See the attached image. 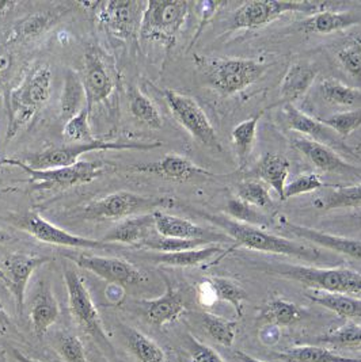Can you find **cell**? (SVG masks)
<instances>
[{
    "mask_svg": "<svg viewBox=\"0 0 361 362\" xmlns=\"http://www.w3.org/2000/svg\"><path fill=\"white\" fill-rule=\"evenodd\" d=\"M312 303L319 304L331 313H337L346 319H361V298L341 295V293H326L315 292L309 295Z\"/></svg>",
    "mask_w": 361,
    "mask_h": 362,
    "instance_id": "obj_33",
    "label": "cell"
},
{
    "mask_svg": "<svg viewBox=\"0 0 361 362\" xmlns=\"http://www.w3.org/2000/svg\"><path fill=\"white\" fill-rule=\"evenodd\" d=\"M0 281H3L4 284H6V276H4V273H3V270H0Z\"/></svg>",
    "mask_w": 361,
    "mask_h": 362,
    "instance_id": "obj_58",
    "label": "cell"
},
{
    "mask_svg": "<svg viewBox=\"0 0 361 362\" xmlns=\"http://www.w3.org/2000/svg\"><path fill=\"white\" fill-rule=\"evenodd\" d=\"M226 211H227L229 217H231L232 220L251 226V227H258V228L265 227L266 228L270 224L269 217L266 214H263L260 209L248 205L239 198H231L226 205Z\"/></svg>",
    "mask_w": 361,
    "mask_h": 362,
    "instance_id": "obj_43",
    "label": "cell"
},
{
    "mask_svg": "<svg viewBox=\"0 0 361 362\" xmlns=\"http://www.w3.org/2000/svg\"><path fill=\"white\" fill-rule=\"evenodd\" d=\"M236 196L248 205L266 212H276V205L263 182L246 180L236 185Z\"/></svg>",
    "mask_w": 361,
    "mask_h": 362,
    "instance_id": "obj_38",
    "label": "cell"
},
{
    "mask_svg": "<svg viewBox=\"0 0 361 362\" xmlns=\"http://www.w3.org/2000/svg\"><path fill=\"white\" fill-rule=\"evenodd\" d=\"M63 17L60 11H40L19 21L13 32L16 41H32L47 33Z\"/></svg>",
    "mask_w": 361,
    "mask_h": 362,
    "instance_id": "obj_32",
    "label": "cell"
},
{
    "mask_svg": "<svg viewBox=\"0 0 361 362\" xmlns=\"http://www.w3.org/2000/svg\"><path fill=\"white\" fill-rule=\"evenodd\" d=\"M195 62L205 82L224 97L243 91L248 86L258 82L270 66L253 59L207 57L198 54L195 56Z\"/></svg>",
    "mask_w": 361,
    "mask_h": 362,
    "instance_id": "obj_2",
    "label": "cell"
},
{
    "mask_svg": "<svg viewBox=\"0 0 361 362\" xmlns=\"http://www.w3.org/2000/svg\"><path fill=\"white\" fill-rule=\"evenodd\" d=\"M201 325L217 344L230 347L236 335V322L227 320L211 313H201Z\"/></svg>",
    "mask_w": 361,
    "mask_h": 362,
    "instance_id": "obj_41",
    "label": "cell"
},
{
    "mask_svg": "<svg viewBox=\"0 0 361 362\" xmlns=\"http://www.w3.org/2000/svg\"><path fill=\"white\" fill-rule=\"evenodd\" d=\"M318 119L322 121L326 127L333 129L338 136L345 139L360 128L361 109L346 110V112L336 113V115H328V117H321Z\"/></svg>",
    "mask_w": 361,
    "mask_h": 362,
    "instance_id": "obj_45",
    "label": "cell"
},
{
    "mask_svg": "<svg viewBox=\"0 0 361 362\" xmlns=\"http://www.w3.org/2000/svg\"><path fill=\"white\" fill-rule=\"evenodd\" d=\"M156 233L154 214H143L125 218L122 223L115 226L103 238V243H124L142 246L147 239Z\"/></svg>",
    "mask_w": 361,
    "mask_h": 362,
    "instance_id": "obj_22",
    "label": "cell"
},
{
    "mask_svg": "<svg viewBox=\"0 0 361 362\" xmlns=\"http://www.w3.org/2000/svg\"><path fill=\"white\" fill-rule=\"evenodd\" d=\"M345 71L361 86V40L353 38L337 53Z\"/></svg>",
    "mask_w": 361,
    "mask_h": 362,
    "instance_id": "obj_48",
    "label": "cell"
},
{
    "mask_svg": "<svg viewBox=\"0 0 361 362\" xmlns=\"http://www.w3.org/2000/svg\"><path fill=\"white\" fill-rule=\"evenodd\" d=\"M98 19L117 38L136 41L140 37L142 21L147 1L112 0L98 3Z\"/></svg>",
    "mask_w": 361,
    "mask_h": 362,
    "instance_id": "obj_12",
    "label": "cell"
},
{
    "mask_svg": "<svg viewBox=\"0 0 361 362\" xmlns=\"http://www.w3.org/2000/svg\"><path fill=\"white\" fill-rule=\"evenodd\" d=\"M223 6H226V1H211V0H207V1H200V3H197L200 22H198L197 30H196V33H195L192 41H190L189 50L196 45L198 38L201 37V34L205 30L208 23L212 21V18L216 16L219 8H222Z\"/></svg>",
    "mask_w": 361,
    "mask_h": 362,
    "instance_id": "obj_50",
    "label": "cell"
},
{
    "mask_svg": "<svg viewBox=\"0 0 361 362\" xmlns=\"http://www.w3.org/2000/svg\"><path fill=\"white\" fill-rule=\"evenodd\" d=\"M152 214L155 220V230L159 236L173 239H205L212 245L232 242L230 236L224 232L205 230L186 218L164 214L161 211H154Z\"/></svg>",
    "mask_w": 361,
    "mask_h": 362,
    "instance_id": "obj_18",
    "label": "cell"
},
{
    "mask_svg": "<svg viewBox=\"0 0 361 362\" xmlns=\"http://www.w3.org/2000/svg\"><path fill=\"white\" fill-rule=\"evenodd\" d=\"M290 162L279 153H266L257 165L254 173L256 177L260 178L263 183L269 185L284 201V190L287 186V180L290 174Z\"/></svg>",
    "mask_w": 361,
    "mask_h": 362,
    "instance_id": "obj_27",
    "label": "cell"
},
{
    "mask_svg": "<svg viewBox=\"0 0 361 362\" xmlns=\"http://www.w3.org/2000/svg\"><path fill=\"white\" fill-rule=\"evenodd\" d=\"M208 281L214 288L217 300L229 303L234 307L235 313L239 317L243 316V303L248 298L246 291L242 286H239V284H236L235 281L230 279L211 277Z\"/></svg>",
    "mask_w": 361,
    "mask_h": 362,
    "instance_id": "obj_42",
    "label": "cell"
},
{
    "mask_svg": "<svg viewBox=\"0 0 361 362\" xmlns=\"http://www.w3.org/2000/svg\"><path fill=\"white\" fill-rule=\"evenodd\" d=\"M74 262L102 280L120 286H136L146 281V276L140 269L120 258L81 254L74 257Z\"/></svg>",
    "mask_w": 361,
    "mask_h": 362,
    "instance_id": "obj_15",
    "label": "cell"
},
{
    "mask_svg": "<svg viewBox=\"0 0 361 362\" xmlns=\"http://www.w3.org/2000/svg\"><path fill=\"white\" fill-rule=\"evenodd\" d=\"M316 344L349 349V350H360L361 349V326L353 322L346 323L343 327L334 329L325 335H319L314 339Z\"/></svg>",
    "mask_w": 361,
    "mask_h": 362,
    "instance_id": "obj_39",
    "label": "cell"
},
{
    "mask_svg": "<svg viewBox=\"0 0 361 362\" xmlns=\"http://www.w3.org/2000/svg\"><path fill=\"white\" fill-rule=\"evenodd\" d=\"M319 93L330 105L341 107H356L361 105V90L336 79H323L319 84Z\"/></svg>",
    "mask_w": 361,
    "mask_h": 362,
    "instance_id": "obj_36",
    "label": "cell"
},
{
    "mask_svg": "<svg viewBox=\"0 0 361 362\" xmlns=\"http://www.w3.org/2000/svg\"><path fill=\"white\" fill-rule=\"evenodd\" d=\"M64 281L68 292V305L74 320L84 329V332L110 347V344L102 329L98 311L83 282L82 277L74 269L66 266Z\"/></svg>",
    "mask_w": 361,
    "mask_h": 362,
    "instance_id": "obj_11",
    "label": "cell"
},
{
    "mask_svg": "<svg viewBox=\"0 0 361 362\" xmlns=\"http://www.w3.org/2000/svg\"><path fill=\"white\" fill-rule=\"evenodd\" d=\"M13 66V59L7 52L0 50V78H3Z\"/></svg>",
    "mask_w": 361,
    "mask_h": 362,
    "instance_id": "obj_53",
    "label": "cell"
},
{
    "mask_svg": "<svg viewBox=\"0 0 361 362\" xmlns=\"http://www.w3.org/2000/svg\"><path fill=\"white\" fill-rule=\"evenodd\" d=\"M294 148L297 149L303 156H306L312 165L318 170L333 174H346V173H359V168L349 165L334 151L323 144L312 141L306 137H296L292 140Z\"/></svg>",
    "mask_w": 361,
    "mask_h": 362,
    "instance_id": "obj_21",
    "label": "cell"
},
{
    "mask_svg": "<svg viewBox=\"0 0 361 362\" xmlns=\"http://www.w3.org/2000/svg\"><path fill=\"white\" fill-rule=\"evenodd\" d=\"M186 349L190 354L192 362H224L212 347L198 342L192 335L186 337Z\"/></svg>",
    "mask_w": 361,
    "mask_h": 362,
    "instance_id": "obj_51",
    "label": "cell"
},
{
    "mask_svg": "<svg viewBox=\"0 0 361 362\" xmlns=\"http://www.w3.org/2000/svg\"><path fill=\"white\" fill-rule=\"evenodd\" d=\"M261 115H263V112L239 122L231 132V141L234 144V148L236 152L238 162L241 167L246 165L247 160L254 148L257 128H258Z\"/></svg>",
    "mask_w": 361,
    "mask_h": 362,
    "instance_id": "obj_34",
    "label": "cell"
},
{
    "mask_svg": "<svg viewBox=\"0 0 361 362\" xmlns=\"http://www.w3.org/2000/svg\"><path fill=\"white\" fill-rule=\"evenodd\" d=\"M13 236L8 233V232H6V230H0V245H6V243H10V242H13Z\"/></svg>",
    "mask_w": 361,
    "mask_h": 362,
    "instance_id": "obj_57",
    "label": "cell"
},
{
    "mask_svg": "<svg viewBox=\"0 0 361 362\" xmlns=\"http://www.w3.org/2000/svg\"><path fill=\"white\" fill-rule=\"evenodd\" d=\"M170 197H144L131 192H115L108 197L96 199L83 208V217L87 220L106 221L130 218L134 214H143L158 206L173 205Z\"/></svg>",
    "mask_w": 361,
    "mask_h": 362,
    "instance_id": "obj_8",
    "label": "cell"
},
{
    "mask_svg": "<svg viewBox=\"0 0 361 362\" xmlns=\"http://www.w3.org/2000/svg\"><path fill=\"white\" fill-rule=\"evenodd\" d=\"M319 69L310 63H295L288 68L280 84L281 102L291 103L303 98L315 82Z\"/></svg>",
    "mask_w": 361,
    "mask_h": 362,
    "instance_id": "obj_24",
    "label": "cell"
},
{
    "mask_svg": "<svg viewBox=\"0 0 361 362\" xmlns=\"http://www.w3.org/2000/svg\"><path fill=\"white\" fill-rule=\"evenodd\" d=\"M86 106L87 97L82 78L75 71L68 69L60 97V115L67 122L68 119L78 115Z\"/></svg>",
    "mask_w": 361,
    "mask_h": 362,
    "instance_id": "obj_29",
    "label": "cell"
},
{
    "mask_svg": "<svg viewBox=\"0 0 361 362\" xmlns=\"http://www.w3.org/2000/svg\"><path fill=\"white\" fill-rule=\"evenodd\" d=\"M131 170L139 174L155 175L170 181L182 182L197 177H214L211 171L195 165L188 158L176 153H168L162 159L152 163L132 165Z\"/></svg>",
    "mask_w": 361,
    "mask_h": 362,
    "instance_id": "obj_17",
    "label": "cell"
},
{
    "mask_svg": "<svg viewBox=\"0 0 361 362\" xmlns=\"http://www.w3.org/2000/svg\"><path fill=\"white\" fill-rule=\"evenodd\" d=\"M279 227L280 230H287L299 239H304V240L315 243L321 247L328 248V250L336 251L338 254H343V255L350 257L353 259L361 261V240L312 230L309 227L295 224L284 217L280 218Z\"/></svg>",
    "mask_w": 361,
    "mask_h": 362,
    "instance_id": "obj_19",
    "label": "cell"
},
{
    "mask_svg": "<svg viewBox=\"0 0 361 362\" xmlns=\"http://www.w3.org/2000/svg\"><path fill=\"white\" fill-rule=\"evenodd\" d=\"M13 356H14V358L17 360V362H40L30 358V357H28V356H25L23 353H21L17 349H13Z\"/></svg>",
    "mask_w": 361,
    "mask_h": 362,
    "instance_id": "obj_56",
    "label": "cell"
},
{
    "mask_svg": "<svg viewBox=\"0 0 361 362\" xmlns=\"http://www.w3.org/2000/svg\"><path fill=\"white\" fill-rule=\"evenodd\" d=\"M11 326L10 317L7 316V313H4L1 304H0V327L3 329H8Z\"/></svg>",
    "mask_w": 361,
    "mask_h": 362,
    "instance_id": "obj_55",
    "label": "cell"
},
{
    "mask_svg": "<svg viewBox=\"0 0 361 362\" xmlns=\"http://www.w3.org/2000/svg\"><path fill=\"white\" fill-rule=\"evenodd\" d=\"M325 187L322 178L318 174H306L296 178L295 181L287 183L284 190V201L290 198L297 197L302 194L312 193L315 190H319Z\"/></svg>",
    "mask_w": 361,
    "mask_h": 362,
    "instance_id": "obj_49",
    "label": "cell"
},
{
    "mask_svg": "<svg viewBox=\"0 0 361 362\" xmlns=\"http://www.w3.org/2000/svg\"><path fill=\"white\" fill-rule=\"evenodd\" d=\"M52 74L48 66H41L34 71L10 94L8 103V127L6 133V141L11 140L18 132L25 128L44 106L50 95Z\"/></svg>",
    "mask_w": 361,
    "mask_h": 362,
    "instance_id": "obj_4",
    "label": "cell"
},
{
    "mask_svg": "<svg viewBox=\"0 0 361 362\" xmlns=\"http://www.w3.org/2000/svg\"><path fill=\"white\" fill-rule=\"evenodd\" d=\"M307 313L295 303L284 298H272L263 307L258 320L269 326H294L306 317Z\"/></svg>",
    "mask_w": 361,
    "mask_h": 362,
    "instance_id": "obj_28",
    "label": "cell"
},
{
    "mask_svg": "<svg viewBox=\"0 0 361 362\" xmlns=\"http://www.w3.org/2000/svg\"><path fill=\"white\" fill-rule=\"evenodd\" d=\"M82 82L87 97V107L90 110L94 105L106 100L113 93L115 84L97 50H88L84 54Z\"/></svg>",
    "mask_w": 361,
    "mask_h": 362,
    "instance_id": "obj_20",
    "label": "cell"
},
{
    "mask_svg": "<svg viewBox=\"0 0 361 362\" xmlns=\"http://www.w3.org/2000/svg\"><path fill=\"white\" fill-rule=\"evenodd\" d=\"M198 295H200V300H201V303L204 305H212L214 301H217V297H216V293H214V288H212L211 282L208 280L204 281L200 285Z\"/></svg>",
    "mask_w": 361,
    "mask_h": 362,
    "instance_id": "obj_52",
    "label": "cell"
},
{
    "mask_svg": "<svg viewBox=\"0 0 361 362\" xmlns=\"http://www.w3.org/2000/svg\"><path fill=\"white\" fill-rule=\"evenodd\" d=\"M314 205L323 211L361 206V183L355 186H330L328 194L315 199Z\"/></svg>",
    "mask_w": 361,
    "mask_h": 362,
    "instance_id": "obj_35",
    "label": "cell"
},
{
    "mask_svg": "<svg viewBox=\"0 0 361 362\" xmlns=\"http://www.w3.org/2000/svg\"><path fill=\"white\" fill-rule=\"evenodd\" d=\"M48 257H38L23 252L10 254L3 259V273L6 276V285L16 298L18 313H23L25 293L29 280L35 269L50 262Z\"/></svg>",
    "mask_w": 361,
    "mask_h": 362,
    "instance_id": "obj_16",
    "label": "cell"
},
{
    "mask_svg": "<svg viewBox=\"0 0 361 362\" xmlns=\"http://www.w3.org/2000/svg\"><path fill=\"white\" fill-rule=\"evenodd\" d=\"M263 270L287 280L296 281L316 292L349 296L361 293V274L352 269H321L302 264H265Z\"/></svg>",
    "mask_w": 361,
    "mask_h": 362,
    "instance_id": "obj_3",
    "label": "cell"
},
{
    "mask_svg": "<svg viewBox=\"0 0 361 362\" xmlns=\"http://www.w3.org/2000/svg\"><path fill=\"white\" fill-rule=\"evenodd\" d=\"M280 362H361V358H350L321 346H296L285 351L273 354Z\"/></svg>",
    "mask_w": 361,
    "mask_h": 362,
    "instance_id": "obj_30",
    "label": "cell"
},
{
    "mask_svg": "<svg viewBox=\"0 0 361 362\" xmlns=\"http://www.w3.org/2000/svg\"><path fill=\"white\" fill-rule=\"evenodd\" d=\"M128 347L137 362H166L164 350L137 329H130Z\"/></svg>",
    "mask_w": 361,
    "mask_h": 362,
    "instance_id": "obj_40",
    "label": "cell"
},
{
    "mask_svg": "<svg viewBox=\"0 0 361 362\" xmlns=\"http://www.w3.org/2000/svg\"><path fill=\"white\" fill-rule=\"evenodd\" d=\"M234 354H235V357L238 358L239 362H263L257 360V358H254V357H251V356H248L247 353L241 351V350H236Z\"/></svg>",
    "mask_w": 361,
    "mask_h": 362,
    "instance_id": "obj_54",
    "label": "cell"
},
{
    "mask_svg": "<svg viewBox=\"0 0 361 362\" xmlns=\"http://www.w3.org/2000/svg\"><path fill=\"white\" fill-rule=\"evenodd\" d=\"M223 248L220 246H204V247L180 251V252H159L151 255L149 259L155 264L176 266V267H192L198 264H205L212 259L217 254H220Z\"/></svg>",
    "mask_w": 361,
    "mask_h": 362,
    "instance_id": "obj_31",
    "label": "cell"
},
{
    "mask_svg": "<svg viewBox=\"0 0 361 362\" xmlns=\"http://www.w3.org/2000/svg\"><path fill=\"white\" fill-rule=\"evenodd\" d=\"M197 214L202 216L205 220L211 221L216 227L222 228L226 235H229L232 242H235L234 248L245 247L254 251L285 255V257H292V258H299V259L311 261V262L319 259L321 257V254L314 248L303 246L297 242L281 238V236L272 235L263 228L251 227L243 223L235 221L229 216L204 214V212H197Z\"/></svg>",
    "mask_w": 361,
    "mask_h": 362,
    "instance_id": "obj_1",
    "label": "cell"
},
{
    "mask_svg": "<svg viewBox=\"0 0 361 362\" xmlns=\"http://www.w3.org/2000/svg\"><path fill=\"white\" fill-rule=\"evenodd\" d=\"M130 110L137 121L147 125L148 128L161 129L164 127L162 115L155 103L137 88H133L130 93Z\"/></svg>",
    "mask_w": 361,
    "mask_h": 362,
    "instance_id": "obj_37",
    "label": "cell"
},
{
    "mask_svg": "<svg viewBox=\"0 0 361 362\" xmlns=\"http://www.w3.org/2000/svg\"><path fill=\"white\" fill-rule=\"evenodd\" d=\"M282 113L285 117L287 125L292 131L306 134V136L310 137V140H312V141H316L319 144L330 147V148L334 149L336 152L337 151L345 152V153L353 156L355 159L361 160L360 155L350 148L345 143L344 139L341 136H338L333 129H330L318 118H312L310 115L303 113L302 110H299L296 107L295 105H291V103H284Z\"/></svg>",
    "mask_w": 361,
    "mask_h": 362,
    "instance_id": "obj_14",
    "label": "cell"
},
{
    "mask_svg": "<svg viewBox=\"0 0 361 362\" xmlns=\"http://www.w3.org/2000/svg\"><path fill=\"white\" fill-rule=\"evenodd\" d=\"M60 315L59 304L52 293L50 285L45 282L40 284L32 304L30 317L33 323L34 332L38 338H42L50 326H53Z\"/></svg>",
    "mask_w": 361,
    "mask_h": 362,
    "instance_id": "obj_26",
    "label": "cell"
},
{
    "mask_svg": "<svg viewBox=\"0 0 361 362\" xmlns=\"http://www.w3.org/2000/svg\"><path fill=\"white\" fill-rule=\"evenodd\" d=\"M1 165H16L29 174L32 183H38L40 189H50V187H71L81 183H88L99 178L103 174L106 165L112 163H105L102 160L97 162H83L79 160L76 165L68 167H59L50 170H34L22 160L18 159H1Z\"/></svg>",
    "mask_w": 361,
    "mask_h": 362,
    "instance_id": "obj_9",
    "label": "cell"
},
{
    "mask_svg": "<svg viewBox=\"0 0 361 362\" xmlns=\"http://www.w3.org/2000/svg\"><path fill=\"white\" fill-rule=\"evenodd\" d=\"M326 3H315V1H263L254 0L246 1L239 6L232 17H231V29H260L275 19L288 14V13H303V14H316L322 11Z\"/></svg>",
    "mask_w": 361,
    "mask_h": 362,
    "instance_id": "obj_7",
    "label": "cell"
},
{
    "mask_svg": "<svg viewBox=\"0 0 361 362\" xmlns=\"http://www.w3.org/2000/svg\"><path fill=\"white\" fill-rule=\"evenodd\" d=\"M162 143H137V141H108L96 139L93 141L86 143H69L66 146H59L53 148L44 149L41 152H35L33 155L26 156V165L34 170H50L59 167H68L76 165L79 158L96 151H148L158 148Z\"/></svg>",
    "mask_w": 361,
    "mask_h": 362,
    "instance_id": "obj_6",
    "label": "cell"
},
{
    "mask_svg": "<svg viewBox=\"0 0 361 362\" xmlns=\"http://www.w3.org/2000/svg\"><path fill=\"white\" fill-rule=\"evenodd\" d=\"M17 226L21 230L28 232L29 235L38 239L40 242L50 243L55 246L86 248V250H102V248L109 247V245L103 243L102 240L87 239V238L72 235L67 230H62L33 212L18 217Z\"/></svg>",
    "mask_w": 361,
    "mask_h": 362,
    "instance_id": "obj_13",
    "label": "cell"
},
{
    "mask_svg": "<svg viewBox=\"0 0 361 362\" xmlns=\"http://www.w3.org/2000/svg\"><path fill=\"white\" fill-rule=\"evenodd\" d=\"M53 346L64 362H87L84 346L81 339L72 334H59L57 337H55Z\"/></svg>",
    "mask_w": 361,
    "mask_h": 362,
    "instance_id": "obj_47",
    "label": "cell"
},
{
    "mask_svg": "<svg viewBox=\"0 0 361 362\" xmlns=\"http://www.w3.org/2000/svg\"><path fill=\"white\" fill-rule=\"evenodd\" d=\"M192 3L185 0H151L142 21L140 38L161 42L170 50L189 16Z\"/></svg>",
    "mask_w": 361,
    "mask_h": 362,
    "instance_id": "obj_5",
    "label": "cell"
},
{
    "mask_svg": "<svg viewBox=\"0 0 361 362\" xmlns=\"http://www.w3.org/2000/svg\"><path fill=\"white\" fill-rule=\"evenodd\" d=\"M212 245L210 240L205 239H173V238H164L158 233L147 239L140 247L154 250L158 252H180L195 248L204 247Z\"/></svg>",
    "mask_w": 361,
    "mask_h": 362,
    "instance_id": "obj_44",
    "label": "cell"
},
{
    "mask_svg": "<svg viewBox=\"0 0 361 362\" xmlns=\"http://www.w3.org/2000/svg\"><path fill=\"white\" fill-rule=\"evenodd\" d=\"M167 289L164 296L155 300L143 301V310L148 322L154 326L162 327L167 323L177 320L185 313V300L178 291H176L170 282H166Z\"/></svg>",
    "mask_w": 361,
    "mask_h": 362,
    "instance_id": "obj_23",
    "label": "cell"
},
{
    "mask_svg": "<svg viewBox=\"0 0 361 362\" xmlns=\"http://www.w3.org/2000/svg\"><path fill=\"white\" fill-rule=\"evenodd\" d=\"M164 95L173 117L180 122L182 128L192 134L197 143L207 148L222 151L217 133L210 118L195 99L168 88L164 90Z\"/></svg>",
    "mask_w": 361,
    "mask_h": 362,
    "instance_id": "obj_10",
    "label": "cell"
},
{
    "mask_svg": "<svg viewBox=\"0 0 361 362\" xmlns=\"http://www.w3.org/2000/svg\"><path fill=\"white\" fill-rule=\"evenodd\" d=\"M361 14L356 11L337 13L322 10L306 18L300 23V29L309 34H331L341 32L355 25H360Z\"/></svg>",
    "mask_w": 361,
    "mask_h": 362,
    "instance_id": "obj_25",
    "label": "cell"
},
{
    "mask_svg": "<svg viewBox=\"0 0 361 362\" xmlns=\"http://www.w3.org/2000/svg\"><path fill=\"white\" fill-rule=\"evenodd\" d=\"M90 112L91 110L86 106L78 115L67 121L64 136L69 143H86L96 140L88 122Z\"/></svg>",
    "mask_w": 361,
    "mask_h": 362,
    "instance_id": "obj_46",
    "label": "cell"
}]
</instances>
